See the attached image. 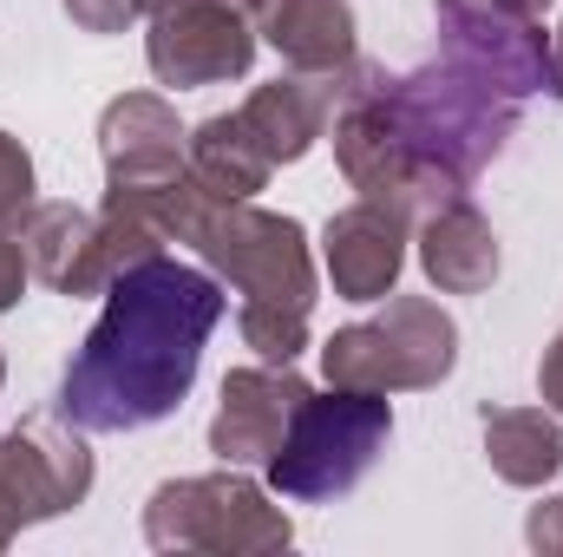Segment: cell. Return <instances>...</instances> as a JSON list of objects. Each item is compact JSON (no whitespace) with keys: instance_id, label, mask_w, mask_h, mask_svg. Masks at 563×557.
Instances as JSON below:
<instances>
[{"instance_id":"obj_1","label":"cell","mask_w":563,"mask_h":557,"mask_svg":"<svg viewBox=\"0 0 563 557\" xmlns=\"http://www.w3.org/2000/svg\"><path fill=\"white\" fill-rule=\"evenodd\" d=\"M518 139V99L492 92L445 53L413 73L380 59L341 66L334 99V164L361 197L400 204L413 223L439 204L472 197V184Z\"/></svg>"},{"instance_id":"obj_2","label":"cell","mask_w":563,"mask_h":557,"mask_svg":"<svg viewBox=\"0 0 563 557\" xmlns=\"http://www.w3.org/2000/svg\"><path fill=\"white\" fill-rule=\"evenodd\" d=\"M99 321L59 374L53 414L86 433H139L170 419L203 368V348L223 321V282L177 256H151L99 295Z\"/></svg>"},{"instance_id":"obj_3","label":"cell","mask_w":563,"mask_h":557,"mask_svg":"<svg viewBox=\"0 0 563 557\" xmlns=\"http://www.w3.org/2000/svg\"><path fill=\"white\" fill-rule=\"evenodd\" d=\"M203 270L230 282L236 302V335L256 348V361H295L308 348V315H314V250L308 230L263 204H203L190 237H184Z\"/></svg>"},{"instance_id":"obj_4","label":"cell","mask_w":563,"mask_h":557,"mask_svg":"<svg viewBox=\"0 0 563 557\" xmlns=\"http://www.w3.org/2000/svg\"><path fill=\"white\" fill-rule=\"evenodd\" d=\"M394 439V407L387 394H361V387H328L295 407L288 433H282L276 459L263 466L269 472V492L288 499V505H334L347 499L374 459L387 452Z\"/></svg>"},{"instance_id":"obj_5","label":"cell","mask_w":563,"mask_h":557,"mask_svg":"<svg viewBox=\"0 0 563 557\" xmlns=\"http://www.w3.org/2000/svg\"><path fill=\"white\" fill-rule=\"evenodd\" d=\"M144 545L151 551L263 557V551H288L295 525L243 466H223V472L164 479L144 499Z\"/></svg>"},{"instance_id":"obj_6","label":"cell","mask_w":563,"mask_h":557,"mask_svg":"<svg viewBox=\"0 0 563 557\" xmlns=\"http://www.w3.org/2000/svg\"><path fill=\"white\" fill-rule=\"evenodd\" d=\"M459 368V321L432 295H394L387 315L347 321L321 341V374L328 387H361V394H420L439 387Z\"/></svg>"},{"instance_id":"obj_7","label":"cell","mask_w":563,"mask_h":557,"mask_svg":"<svg viewBox=\"0 0 563 557\" xmlns=\"http://www.w3.org/2000/svg\"><path fill=\"white\" fill-rule=\"evenodd\" d=\"M92 472L99 466H92L86 426H73V419L40 414V419H20L13 433H0V499H7L20 532L86 505Z\"/></svg>"},{"instance_id":"obj_8","label":"cell","mask_w":563,"mask_h":557,"mask_svg":"<svg viewBox=\"0 0 563 557\" xmlns=\"http://www.w3.org/2000/svg\"><path fill=\"white\" fill-rule=\"evenodd\" d=\"M432 26H439V53L452 66H465L472 79H485L505 99H531L551 92V40L544 20L525 13H498L485 0H432Z\"/></svg>"},{"instance_id":"obj_9","label":"cell","mask_w":563,"mask_h":557,"mask_svg":"<svg viewBox=\"0 0 563 557\" xmlns=\"http://www.w3.org/2000/svg\"><path fill=\"white\" fill-rule=\"evenodd\" d=\"M144 59L157 86L197 92V86H230L256 66V20L230 0H177L151 13Z\"/></svg>"},{"instance_id":"obj_10","label":"cell","mask_w":563,"mask_h":557,"mask_svg":"<svg viewBox=\"0 0 563 557\" xmlns=\"http://www.w3.org/2000/svg\"><path fill=\"white\" fill-rule=\"evenodd\" d=\"M308 401V381L295 374V361H256V368H230L223 394H217V419H210V452L223 466H269L288 433L295 407Z\"/></svg>"},{"instance_id":"obj_11","label":"cell","mask_w":563,"mask_h":557,"mask_svg":"<svg viewBox=\"0 0 563 557\" xmlns=\"http://www.w3.org/2000/svg\"><path fill=\"white\" fill-rule=\"evenodd\" d=\"M407 237H413V217L400 204L354 197L347 210H334L321 230V263H328L334 295L341 302H387L407 270Z\"/></svg>"},{"instance_id":"obj_12","label":"cell","mask_w":563,"mask_h":557,"mask_svg":"<svg viewBox=\"0 0 563 557\" xmlns=\"http://www.w3.org/2000/svg\"><path fill=\"white\" fill-rule=\"evenodd\" d=\"M99 157H106V184H170V177H184L177 106L157 99V92H119L99 112Z\"/></svg>"},{"instance_id":"obj_13","label":"cell","mask_w":563,"mask_h":557,"mask_svg":"<svg viewBox=\"0 0 563 557\" xmlns=\"http://www.w3.org/2000/svg\"><path fill=\"white\" fill-rule=\"evenodd\" d=\"M334 99H341V73H282L269 86H256L236 112L269 151V164H301L334 125Z\"/></svg>"},{"instance_id":"obj_14","label":"cell","mask_w":563,"mask_h":557,"mask_svg":"<svg viewBox=\"0 0 563 557\" xmlns=\"http://www.w3.org/2000/svg\"><path fill=\"white\" fill-rule=\"evenodd\" d=\"M420 270L439 295H485L498 282L505 250H498V230L478 217L472 197L439 204L420 217Z\"/></svg>"},{"instance_id":"obj_15","label":"cell","mask_w":563,"mask_h":557,"mask_svg":"<svg viewBox=\"0 0 563 557\" xmlns=\"http://www.w3.org/2000/svg\"><path fill=\"white\" fill-rule=\"evenodd\" d=\"M354 7L347 0H269L256 13V40H269L288 73H341L354 59Z\"/></svg>"},{"instance_id":"obj_16","label":"cell","mask_w":563,"mask_h":557,"mask_svg":"<svg viewBox=\"0 0 563 557\" xmlns=\"http://www.w3.org/2000/svg\"><path fill=\"white\" fill-rule=\"evenodd\" d=\"M92 230H99V210H79V204H33L26 223H20L26 270L46 282L53 295L86 302V295H92Z\"/></svg>"},{"instance_id":"obj_17","label":"cell","mask_w":563,"mask_h":557,"mask_svg":"<svg viewBox=\"0 0 563 557\" xmlns=\"http://www.w3.org/2000/svg\"><path fill=\"white\" fill-rule=\"evenodd\" d=\"M184 171L197 177V190H210L217 204H243L269 184V151L243 125V112H217L203 125L184 132Z\"/></svg>"},{"instance_id":"obj_18","label":"cell","mask_w":563,"mask_h":557,"mask_svg":"<svg viewBox=\"0 0 563 557\" xmlns=\"http://www.w3.org/2000/svg\"><path fill=\"white\" fill-rule=\"evenodd\" d=\"M485 426V459L505 485H551L563 472V426L551 419V407H478Z\"/></svg>"},{"instance_id":"obj_19","label":"cell","mask_w":563,"mask_h":557,"mask_svg":"<svg viewBox=\"0 0 563 557\" xmlns=\"http://www.w3.org/2000/svg\"><path fill=\"white\" fill-rule=\"evenodd\" d=\"M33 157L13 132H0V230H20L26 210H33Z\"/></svg>"},{"instance_id":"obj_20","label":"cell","mask_w":563,"mask_h":557,"mask_svg":"<svg viewBox=\"0 0 563 557\" xmlns=\"http://www.w3.org/2000/svg\"><path fill=\"white\" fill-rule=\"evenodd\" d=\"M66 20L79 26V33H125L132 20H139V0H66Z\"/></svg>"},{"instance_id":"obj_21","label":"cell","mask_w":563,"mask_h":557,"mask_svg":"<svg viewBox=\"0 0 563 557\" xmlns=\"http://www.w3.org/2000/svg\"><path fill=\"white\" fill-rule=\"evenodd\" d=\"M26 250H20V230H0V315L7 308H20V295H26Z\"/></svg>"},{"instance_id":"obj_22","label":"cell","mask_w":563,"mask_h":557,"mask_svg":"<svg viewBox=\"0 0 563 557\" xmlns=\"http://www.w3.org/2000/svg\"><path fill=\"white\" fill-rule=\"evenodd\" d=\"M525 538H531V551L563 557V492H558V499H544V505H531V518H525Z\"/></svg>"},{"instance_id":"obj_23","label":"cell","mask_w":563,"mask_h":557,"mask_svg":"<svg viewBox=\"0 0 563 557\" xmlns=\"http://www.w3.org/2000/svg\"><path fill=\"white\" fill-rule=\"evenodd\" d=\"M538 394H544L551 414H563V328L551 335V348H544V361H538Z\"/></svg>"},{"instance_id":"obj_24","label":"cell","mask_w":563,"mask_h":557,"mask_svg":"<svg viewBox=\"0 0 563 557\" xmlns=\"http://www.w3.org/2000/svg\"><path fill=\"white\" fill-rule=\"evenodd\" d=\"M485 7H498V13H525V20H544L551 0H485Z\"/></svg>"},{"instance_id":"obj_25","label":"cell","mask_w":563,"mask_h":557,"mask_svg":"<svg viewBox=\"0 0 563 557\" xmlns=\"http://www.w3.org/2000/svg\"><path fill=\"white\" fill-rule=\"evenodd\" d=\"M551 99H563V26L551 33Z\"/></svg>"},{"instance_id":"obj_26","label":"cell","mask_w":563,"mask_h":557,"mask_svg":"<svg viewBox=\"0 0 563 557\" xmlns=\"http://www.w3.org/2000/svg\"><path fill=\"white\" fill-rule=\"evenodd\" d=\"M13 538H20V525H13V512H7V499H0V551H7Z\"/></svg>"},{"instance_id":"obj_27","label":"cell","mask_w":563,"mask_h":557,"mask_svg":"<svg viewBox=\"0 0 563 557\" xmlns=\"http://www.w3.org/2000/svg\"><path fill=\"white\" fill-rule=\"evenodd\" d=\"M164 7H177V0H139V13H164Z\"/></svg>"},{"instance_id":"obj_28","label":"cell","mask_w":563,"mask_h":557,"mask_svg":"<svg viewBox=\"0 0 563 557\" xmlns=\"http://www.w3.org/2000/svg\"><path fill=\"white\" fill-rule=\"evenodd\" d=\"M230 7H243V13H263V7H269V0H230Z\"/></svg>"},{"instance_id":"obj_29","label":"cell","mask_w":563,"mask_h":557,"mask_svg":"<svg viewBox=\"0 0 563 557\" xmlns=\"http://www.w3.org/2000/svg\"><path fill=\"white\" fill-rule=\"evenodd\" d=\"M0 387H7V361H0Z\"/></svg>"}]
</instances>
